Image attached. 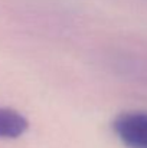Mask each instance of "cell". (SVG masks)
Instances as JSON below:
<instances>
[{"mask_svg": "<svg viewBox=\"0 0 147 148\" xmlns=\"http://www.w3.org/2000/svg\"><path fill=\"white\" fill-rule=\"evenodd\" d=\"M112 131L126 148H147V112L120 114L112 122Z\"/></svg>", "mask_w": 147, "mask_h": 148, "instance_id": "obj_1", "label": "cell"}, {"mask_svg": "<svg viewBox=\"0 0 147 148\" xmlns=\"http://www.w3.org/2000/svg\"><path fill=\"white\" fill-rule=\"evenodd\" d=\"M28 128L29 122L25 115L10 108H0V138H19Z\"/></svg>", "mask_w": 147, "mask_h": 148, "instance_id": "obj_2", "label": "cell"}]
</instances>
